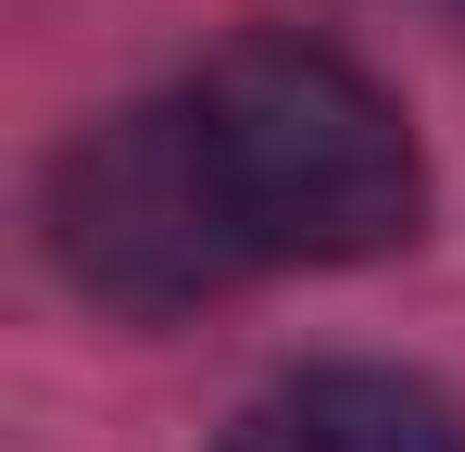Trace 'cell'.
Here are the masks:
<instances>
[{"mask_svg": "<svg viewBox=\"0 0 465 452\" xmlns=\"http://www.w3.org/2000/svg\"><path fill=\"white\" fill-rule=\"evenodd\" d=\"M189 113L214 139V176L239 201L252 264H378L428 214V163L415 126L365 64H340L327 38H227L189 75Z\"/></svg>", "mask_w": 465, "mask_h": 452, "instance_id": "cell-1", "label": "cell"}, {"mask_svg": "<svg viewBox=\"0 0 465 452\" xmlns=\"http://www.w3.org/2000/svg\"><path fill=\"white\" fill-rule=\"evenodd\" d=\"M51 251L114 314H189L227 277H252V239H239V201L214 176V139H202L189 88L88 126L51 163Z\"/></svg>", "mask_w": 465, "mask_h": 452, "instance_id": "cell-2", "label": "cell"}, {"mask_svg": "<svg viewBox=\"0 0 465 452\" xmlns=\"http://www.w3.org/2000/svg\"><path fill=\"white\" fill-rule=\"evenodd\" d=\"M214 452H465V415L402 365H302L252 389Z\"/></svg>", "mask_w": 465, "mask_h": 452, "instance_id": "cell-3", "label": "cell"}]
</instances>
